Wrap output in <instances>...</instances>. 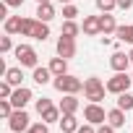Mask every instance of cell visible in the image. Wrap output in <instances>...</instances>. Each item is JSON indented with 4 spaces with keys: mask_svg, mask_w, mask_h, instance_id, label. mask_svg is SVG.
Returning a JSON list of instances; mask_svg holds the SVG:
<instances>
[{
    "mask_svg": "<svg viewBox=\"0 0 133 133\" xmlns=\"http://www.w3.org/2000/svg\"><path fill=\"white\" fill-rule=\"evenodd\" d=\"M52 86L60 91V94H78L84 89V81L71 76V73H63V76H55L52 78Z\"/></svg>",
    "mask_w": 133,
    "mask_h": 133,
    "instance_id": "1",
    "label": "cell"
},
{
    "mask_svg": "<svg viewBox=\"0 0 133 133\" xmlns=\"http://www.w3.org/2000/svg\"><path fill=\"white\" fill-rule=\"evenodd\" d=\"M104 91H107V86H104V81L102 78H97V76H89L86 81H84V97L89 99V102H102L104 99Z\"/></svg>",
    "mask_w": 133,
    "mask_h": 133,
    "instance_id": "2",
    "label": "cell"
},
{
    "mask_svg": "<svg viewBox=\"0 0 133 133\" xmlns=\"http://www.w3.org/2000/svg\"><path fill=\"white\" fill-rule=\"evenodd\" d=\"M16 60H18L21 68H37L39 55H37L34 47H29V44H18V47H16Z\"/></svg>",
    "mask_w": 133,
    "mask_h": 133,
    "instance_id": "3",
    "label": "cell"
},
{
    "mask_svg": "<svg viewBox=\"0 0 133 133\" xmlns=\"http://www.w3.org/2000/svg\"><path fill=\"white\" fill-rule=\"evenodd\" d=\"M130 84H133V78L123 71V73H115L112 78H107V84H104V86H107V91H110V94H123V91H128V89H130Z\"/></svg>",
    "mask_w": 133,
    "mask_h": 133,
    "instance_id": "4",
    "label": "cell"
},
{
    "mask_svg": "<svg viewBox=\"0 0 133 133\" xmlns=\"http://www.w3.org/2000/svg\"><path fill=\"white\" fill-rule=\"evenodd\" d=\"M8 128H11L13 133H26V130L31 128L29 112H26V110H13V115L8 117Z\"/></svg>",
    "mask_w": 133,
    "mask_h": 133,
    "instance_id": "5",
    "label": "cell"
},
{
    "mask_svg": "<svg viewBox=\"0 0 133 133\" xmlns=\"http://www.w3.org/2000/svg\"><path fill=\"white\" fill-rule=\"evenodd\" d=\"M84 120L91 123V125H102V123H107V112H104V107H99L97 102H89V104L84 107Z\"/></svg>",
    "mask_w": 133,
    "mask_h": 133,
    "instance_id": "6",
    "label": "cell"
},
{
    "mask_svg": "<svg viewBox=\"0 0 133 133\" xmlns=\"http://www.w3.org/2000/svg\"><path fill=\"white\" fill-rule=\"evenodd\" d=\"M31 99H34V94H31V89H26V86H16L13 94H11V102H13L16 110H24Z\"/></svg>",
    "mask_w": 133,
    "mask_h": 133,
    "instance_id": "7",
    "label": "cell"
},
{
    "mask_svg": "<svg viewBox=\"0 0 133 133\" xmlns=\"http://www.w3.org/2000/svg\"><path fill=\"white\" fill-rule=\"evenodd\" d=\"M55 50H57V55H60V57L71 60V57L76 55V39H73V37H63V34H60V39H57V47H55Z\"/></svg>",
    "mask_w": 133,
    "mask_h": 133,
    "instance_id": "8",
    "label": "cell"
},
{
    "mask_svg": "<svg viewBox=\"0 0 133 133\" xmlns=\"http://www.w3.org/2000/svg\"><path fill=\"white\" fill-rule=\"evenodd\" d=\"M81 31H84L86 37H97V34H102V21H99V16H84Z\"/></svg>",
    "mask_w": 133,
    "mask_h": 133,
    "instance_id": "9",
    "label": "cell"
},
{
    "mask_svg": "<svg viewBox=\"0 0 133 133\" xmlns=\"http://www.w3.org/2000/svg\"><path fill=\"white\" fill-rule=\"evenodd\" d=\"M130 65V57L125 55V52H120V50H115L112 52V57H110V68L115 71V73H123L125 68Z\"/></svg>",
    "mask_w": 133,
    "mask_h": 133,
    "instance_id": "10",
    "label": "cell"
},
{
    "mask_svg": "<svg viewBox=\"0 0 133 133\" xmlns=\"http://www.w3.org/2000/svg\"><path fill=\"white\" fill-rule=\"evenodd\" d=\"M57 107H60V112H63V115H76L81 104H78L76 94H65V97L60 99V104H57Z\"/></svg>",
    "mask_w": 133,
    "mask_h": 133,
    "instance_id": "11",
    "label": "cell"
},
{
    "mask_svg": "<svg viewBox=\"0 0 133 133\" xmlns=\"http://www.w3.org/2000/svg\"><path fill=\"white\" fill-rule=\"evenodd\" d=\"M39 21H44V24H50L52 18H55V5L52 3H37V13H34Z\"/></svg>",
    "mask_w": 133,
    "mask_h": 133,
    "instance_id": "12",
    "label": "cell"
},
{
    "mask_svg": "<svg viewBox=\"0 0 133 133\" xmlns=\"http://www.w3.org/2000/svg\"><path fill=\"white\" fill-rule=\"evenodd\" d=\"M47 68L52 71V76H63V73H68V60L57 55V57H52V60H50Z\"/></svg>",
    "mask_w": 133,
    "mask_h": 133,
    "instance_id": "13",
    "label": "cell"
},
{
    "mask_svg": "<svg viewBox=\"0 0 133 133\" xmlns=\"http://www.w3.org/2000/svg\"><path fill=\"white\" fill-rule=\"evenodd\" d=\"M31 78H34V84L44 86V84H50L55 76H52V71H50V68H39V65H37V68H34V73H31Z\"/></svg>",
    "mask_w": 133,
    "mask_h": 133,
    "instance_id": "14",
    "label": "cell"
},
{
    "mask_svg": "<svg viewBox=\"0 0 133 133\" xmlns=\"http://www.w3.org/2000/svg\"><path fill=\"white\" fill-rule=\"evenodd\" d=\"M107 123H110L112 128H123V125H125V110H120V107L110 110V112H107Z\"/></svg>",
    "mask_w": 133,
    "mask_h": 133,
    "instance_id": "15",
    "label": "cell"
},
{
    "mask_svg": "<svg viewBox=\"0 0 133 133\" xmlns=\"http://www.w3.org/2000/svg\"><path fill=\"white\" fill-rule=\"evenodd\" d=\"M21 16H8L5 21H3V29H5V34H21Z\"/></svg>",
    "mask_w": 133,
    "mask_h": 133,
    "instance_id": "16",
    "label": "cell"
},
{
    "mask_svg": "<svg viewBox=\"0 0 133 133\" xmlns=\"http://www.w3.org/2000/svg\"><path fill=\"white\" fill-rule=\"evenodd\" d=\"M60 130H63V133H76V130H78L76 115H63V117H60Z\"/></svg>",
    "mask_w": 133,
    "mask_h": 133,
    "instance_id": "17",
    "label": "cell"
},
{
    "mask_svg": "<svg viewBox=\"0 0 133 133\" xmlns=\"http://www.w3.org/2000/svg\"><path fill=\"white\" fill-rule=\"evenodd\" d=\"M99 21H102V34H115V31H117V21H115V16L102 13Z\"/></svg>",
    "mask_w": 133,
    "mask_h": 133,
    "instance_id": "18",
    "label": "cell"
},
{
    "mask_svg": "<svg viewBox=\"0 0 133 133\" xmlns=\"http://www.w3.org/2000/svg\"><path fill=\"white\" fill-rule=\"evenodd\" d=\"M60 117H63V112H60V107H47L44 112H42V120L47 123V125H52V123H60Z\"/></svg>",
    "mask_w": 133,
    "mask_h": 133,
    "instance_id": "19",
    "label": "cell"
},
{
    "mask_svg": "<svg viewBox=\"0 0 133 133\" xmlns=\"http://www.w3.org/2000/svg\"><path fill=\"white\" fill-rule=\"evenodd\" d=\"M37 24H39V18H24V21H21V37H31V39H34Z\"/></svg>",
    "mask_w": 133,
    "mask_h": 133,
    "instance_id": "20",
    "label": "cell"
},
{
    "mask_svg": "<svg viewBox=\"0 0 133 133\" xmlns=\"http://www.w3.org/2000/svg\"><path fill=\"white\" fill-rule=\"evenodd\" d=\"M5 81H8V84H13V86H21V81H24V71H21V65H18V68H8Z\"/></svg>",
    "mask_w": 133,
    "mask_h": 133,
    "instance_id": "21",
    "label": "cell"
},
{
    "mask_svg": "<svg viewBox=\"0 0 133 133\" xmlns=\"http://www.w3.org/2000/svg\"><path fill=\"white\" fill-rule=\"evenodd\" d=\"M78 31H81V26L76 24V21H63V29H60V34L63 37H78Z\"/></svg>",
    "mask_w": 133,
    "mask_h": 133,
    "instance_id": "22",
    "label": "cell"
},
{
    "mask_svg": "<svg viewBox=\"0 0 133 133\" xmlns=\"http://www.w3.org/2000/svg\"><path fill=\"white\" fill-rule=\"evenodd\" d=\"M117 107L120 110H133V94L130 91H123V94H117Z\"/></svg>",
    "mask_w": 133,
    "mask_h": 133,
    "instance_id": "23",
    "label": "cell"
},
{
    "mask_svg": "<svg viewBox=\"0 0 133 133\" xmlns=\"http://www.w3.org/2000/svg\"><path fill=\"white\" fill-rule=\"evenodd\" d=\"M115 34H117V39H120V42L133 44V24H130V26H117V31H115Z\"/></svg>",
    "mask_w": 133,
    "mask_h": 133,
    "instance_id": "24",
    "label": "cell"
},
{
    "mask_svg": "<svg viewBox=\"0 0 133 133\" xmlns=\"http://www.w3.org/2000/svg\"><path fill=\"white\" fill-rule=\"evenodd\" d=\"M50 37V24H44V21H39L37 24V31H34V39H39V42H44Z\"/></svg>",
    "mask_w": 133,
    "mask_h": 133,
    "instance_id": "25",
    "label": "cell"
},
{
    "mask_svg": "<svg viewBox=\"0 0 133 133\" xmlns=\"http://www.w3.org/2000/svg\"><path fill=\"white\" fill-rule=\"evenodd\" d=\"M94 3H97V8H99L102 13H110V11L117 8V0H94Z\"/></svg>",
    "mask_w": 133,
    "mask_h": 133,
    "instance_id": "26",
    "label": "cell"
},
{
    "mask_svg": "<svg viewBox=\"0 0 133 133\" xmlns=\"http://www.w3.org/2000/svg\"><path fill=\"white\" fill-rule=\"evenodd\" d=\"M76 16H78V8H76L73 3H68V5H63V18H65V21H73Z\"/></svg>",
    "mask_w": 133,
    "mask_h": 133,
    "instance_id": "27",
    "label": "cell"
},
{
    "mask_svg": "<svg viewBox=\"0 0 133 133\" xmlns=\"http://www.w3.org/2000/svg\"><path fill=\"white\" fill-rule=\"evenodd\" d=\"M13 84H8L5 78H3V84H0V99H11V94H13Z\"/></svg>",
    "mask_w": 133,
    "mask_h": 133,
    "instance_id": "28",
    "label": "cell"
},
{
    "mask_svg": "<svg viewBox=\"0 0 133 133\" xmlns=\"http://www.w3.org/2000/svg\"><path fill=\"white\" fill-rule=\"evenodd\" d=\"M26 133H50V125H47L44 120H39V123H31V128H29Z\"/></svg>",
    "mask_w": 133,
    "mask_h": 133,
    "instance_id": "29",
    "label": "cell"
},
{
    "mask_svg": "<svg viewBox=\"0 0 133 133\" xmlns=\"http://www.w3.org/2000/svg\"><path fill=\"white\" fill-rule=\"evenodd\" d=\"M13 50V42H11V34H5L3 39H0V52H3V55H8Z\"/></svg>",
    "mask_w": 133,
    "mask_h": 133,
    "instance_id": "30",
    "label": "cell"
},
{
    "mask_svg": "<svg viewBox=\"0 0 133 133\" xmlns=\"http://www.w3.org/2000/svg\"><path fill=\"white\" fill-rule=\"evenodd\" d=\"M47 107H52V99H47V97H42V99H37V112L42 115Z\"/></svg>",
    "mask_w": 133,
    "mask_h": 133,
    "instance_id": "31",
    "label": "cell"
},
{
    "mask_svg": "<svg viewBox=\"0 0 133 133\" xmlns=\"http://www.w3.org/2000/svg\"><path fill=\"white\" fill-rule=\"evenodd\" d=\"M115 130H117V128H112L110 123H102V125L97 128V133H115Z\"/></svg>",
    "mask_w": 133,
    "mask_h": 133,
    "instance_id": "32",
    "label": "cell"
},
{
    "mask_svg": "<svg viewBox=\"0 0 133 133\" xmlns=\"http://www.w3.org/2000/svg\"><path fill=\"white\" fill-rule=\"evenodd\" d=\"M76 133H97V128L91 125V123H86V125H78V130Z\"/></svg>",
    "mask_w": 133,
    "mask_h": 133,
    "instance_id": "33",
    "label": "cell"
},
{
    "mask_svg": "<svg viewBox=\"0 0 133 133\" xmlns=\"http://www.w3.org/2000/svg\"><path fill=\"white\" fill-rule=\"evenodd\" d=\"M117 8L120 11H130L133 8V0H117Z\"/></svg>",
    "mask_w": 133,
    "mask_h": 133,
    "instance_id": "34",
    "label": "cell"
},
{
    "mask_svg": "<svg viewBox=\"0 0 133 133\" xmlns=\"http://www.w3.org/2000/svg\"><path fill=\"white\" fill-rule=\"evenodd\" d=\"M3 3H8L11 8H21V5H24V0H3Z\"/></svg>",
    "mask_w": 133,
    "mask_h": 133,
    "instance_id": "35",
    "label": "cell"
},
{
    "mask_svg": "<svg viewBox=\"0 0 133 133\" xmlns=\"http://www.w3.org/2000/svg\"><path fill=\"white\" fill-rule=\"evenodd\" d=\"M57 3H63V5H68V3H73V0H57Z\"/></svg>",
    "mask_w": 133,
    "mask_h": 133,
    "instance_id": "36",
    "label": "cell"
},
{
    "mask_svg": "<svg viewBox=\"0 0 133 133\" xmlns=\"http://www.w3.org/2000/svg\"><path fill=\"white\" fill-rule=\"evenodd\" d=\"M128 57H130V63H133V50H130V52H128Z\"/></svg>",
    "mask_w": 133,
    "mask_h": 133,
    "instance_id": "37",
    "label": "cell"
},
{
    "mask_svg": "<svg viewBox=\"0 0 133 133\" xmlns=\"http://www.w3.org/2000/svg\"><path fill=\"white\" fill-rule=\"evenodd\" d=\"M37 3H52V0H37Z\"/></svg>",
    "mask_w": 133,
    "mask_h": 133,
    "instance_id": "38",
    "label": "cell"
},
{
    "mask_svg": "<svg viewBox=\"0 0 133 133\" xmlns=\"http://www.w3.org/2000/svg\"><path fill=\"white\" fill-rule=\"evenodd\" d=\"M130 78H133V73H130Z\"/></svg>",
    "mask_w": 133,
    "mask_h": 133,
    "instance_id": "39",
    "label": "cell"
},
{
    "mask_svg": "<svg viewBox=\"0 0 133 133\" xmlns=\"http://www.w3.org/2000/svg\"><path fill=\"white\" fill-rule=\"evenodd\" d=\"M11 133H13V130H11Z\"/></svg>",
    "mask_w": 133,
    "mask_h": 133,
    "instance_id": "40",
    "label": "cell"
}]
</instances>
